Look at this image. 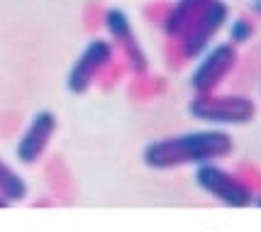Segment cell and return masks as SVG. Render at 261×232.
<instances>
[{
    "mask_svg": "<svg viewBox=\"0 0 261 232\" xmlns=\"http://www.w3.org/2000/svg\"><path fill=\"white\" fill-rule=\"evenodd\" d=\"M115 61V46L110 39H100L95 37L88 44L83 46V51L79 54V59L73 61V66L66 76V88L71 93H86L93 83L100 79L105 69H110Z\"/></svg>",
    "mask_w": 261,
    "mask_h": 232,
    "instance_id": "8992f818",
    "label": "cell"
},
{
    "mask_svg": "<svg viewBox=\"0 0 261 232\" xmlns=\"http://www.w3.org/2000/svg\"><path fill=\"white\" fill-rule=\"evenodd\" d=\"M57 115L51 110H39L34 113L32 120L27 122L24 132L20 135L17 144H15V157L20 164H37L42 157H44L46 147L51 137L57 135Z\"/></svg>",
    "mask_w": 261,
    "mask_h": 232,
    "instance_id": "ba28073f",
    "label": "cell"
},
{
    "mask_svg": "<svg viewBox=\"0 0 261 232\" xmlns=\"http://www.w3.org/2000/svg\"><path fill=\"white\" fill-rule=\"evenodd\" d=\"M102 24H105V32L110 37L113 46L122 51L127 66L135 71V73H144L149 61H147V54H144L142 44H139V39L135 35V27H132L129 15L125 10H120V8H110V10H105V15H102Z\"/></svg>",
    "mask_w": 261,
    "mask_h": 232,
    "instance_id": "52a82bcc",
    "label": "cell"
},
{
    "mask_svg": "<svg viewBox=\"0 0 261 232\" xmlns=\"http://www.w3.org/2000/svg\"><path fill=\"white\" fill-rule=\"evenodd\" d=\"M8 205H10V203H8V200H5V198L0 196V208H8Z\"/></svg>",
    "mask_w": 261,
    "mask_h": 232,
    "instance_id": "4fadbf2b",
    "label": "cell"
},
{
    "mask_svg": "<svg viewBox=\"0 0 261 232\" xmlns=\"http://www.w3.org/2000/svg\"><path fill=\"white\" fill-rule=\"evenodd\" d=\"M0 196L8 203H17L27 198V181L0 157Z\"/></svg>",
    "mask_w": 261,
    "mask_h": 232,
    "instance_id": "30bf717a",
    "label": "cell"
},
{
    "mask_svg": "<svg viewBox=\"0 0 261 232\" xmlns=\"http://www.w3.org/2000/svg\"><path fill=\"white\" fill-rule=\"evenodd\" d=\"M193 178L203 193L215 198L217 203H222L227 208H249L254 203V198H256L254 188L244 178H239L237 174L227 171L217 162L198 164Z\"/></svg>",
    "mask_w": 261,
    "mask_h": 232,
    "instance_id": "3957f363",
    "label": "cell"
},
{
    "mask_svg": "<svg viewBox=\"0 0 261 232\" xmlns=\"http://www.w3.org/2000/svg\"><path fill=\"white\" fill-rule=\"evenodd\" d=\"M229 22V5L225 0H213L193 22L183 30V35L176 39L183 59H198L207 46L213 44L217 32Z\"/></svg>",
    "mask_w": 261,
    "mask_h": 232,
    "instance_id": "5b68a950",
    "label": "cell"
},
{
    "mask_svg": "<svg viewBox=\"0 0 261 232\" xmlns=\"http://www.w3.org/2000/svg\"><path fill=\"white\" fill-rule=\"evenodd\" d=\"M237 46L229 42H217L210 44L203 54L198 57L195 69L191 71V91L193 93H213L222 83L227 81V76L237 66Z\"/></svg>",
    "mask_w": 261,
    "mask_h": 232,
    "instance_id": "277c9868",
    "label": "cell"
},
{
    "mask_svg": "<svg viewBox=\"0 0 261 232\" xmlns=\"http://www.w3.org/2000/svg\"><path fill=\"white\" fill-rule=\"evenodd\" d=\"M188 113L200 122L229 127V125L251 122L256 115V103L242 93H193L188 103Z\"/></svg>",
    "mask_w": 261,
    "mask_h": 232,
    "instance_id": "7a4b0ae2",
    "label": "cell"
},
{
    "mask_svg": "<svg viewBox=\"0 0 261 232\" xmlns=\"http://www.w3.org/2000/svg\"><path fill=\"white\" fill-rule=\"evenodd\" d=\"M251 15L261 17V0H251Z\"/></svg>",
    "mask_w": 261,
    "mask_h": 232,
    "instance_id": "7c38bea8",
    "label": "cell"
},
{
    "mask_svg": "<svg viewBox=\"0 0 261 232\" xmlns=\"http://www.w3.org/2000/svg\"><path fill=\"white\" fill-rule=\"evenodd\" d=\"M234 149L232 137L225 130H193L183 135H171L149 142L142 159L149 169L166 171V169H178V166H198L205 162H220L229 157Z\"/></svg>",
    "mask_w": 261,
    "mask_h": 232,
    "instance_id": "6da1fadb",
    "label": "cell"
},
{
    "mask_svg": "<svg viewBox=\"0 0 261 232\" xmlns=\"http://www.w3.org/2000/svg\"><path fill=\"white\" fill-rule=\"evenodd\" d=\"M254 203H256V205H259V208H261V196H256V198H254Z\"/></svg>",
    "mask_w": 261,
    "mask_h": 232,
    "instance_id": "5bb4252c",
    "label": "cell"
},
{
    "mask_svg": "<svg viewBox=\"0 0 261 232\" xmlns=\"http://www.w3.org/2000/svg\"><path fill=\"white\" fill-rule=\"evenodd\" d=\"M213 0H176L169 8V12L161 20V30L169 39H178L183 35V30L193 22L195 17L210 5Z\"/></svg>",
    "mask_w": 261,
    "mask_h": 232,
    "instance_id": "9c48e42d",
    "label": "cell"
},
{
    "mask_svg": "<svg viewBox=\"0 0 261 232\" xmlns=\"http://www.w3.org/2000/svg\"><path fill=\"white\" fill-rule=\"evenodd\" d=\"M256 32V27H254V20L249 17H234L227 27V42L229 44H244V42H249L251 37Z\"/></svg>",
    "mask_w": 261,
    "mask_h": 232,
    "instance_id": "8fae6325",
    "label": "cell"
}]
</instances>
